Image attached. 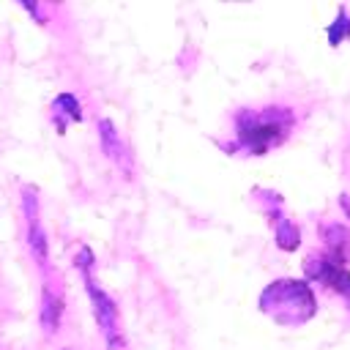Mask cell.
I'll return each mask as SVG.
<instances>
[{
	"instance_id": "cell-13",
	"label": "cell",
	"mask_w": 350,
	"mask_h": 350,
	"mask_svg": "<svg viewBox=\"0 0 350 350\" xmlns=\"http://www.w3.org/2000/svg\"><path fill=\"white\" fill-rule=\"evenodd\" d=\"M339 208H342L345 216L350 219V197H347V194H339Z\"/></svg>"
},
{
	"instance_id": "cell-5",
	"label": "cell",
	"mask_w": 350,
	"mask_h": 350,
	"mask_svg": "<svg viewBox=\"0 0 350 350\" xmlns=\"http://www.w3.org/2000/svg\"><path fill=\"white\" fill-rule=\"evenodd\" d=\"M22 211H25V224H27V249H30L38 271L46 273L49 271V243H46V232L41 227L36 186H22Z\"/></svg>"
},
{
	"instance_id": "cell-9",
	"label": "cell",
	"mask_w": 350,
	"mask_h": 350,
	"mask_svg": "<svg viewBox=\"0 0 350 350\" xmlns=\"http://www.w3.org/2000/svg\"><path fill=\"white\" fill-rule=\"evenodd\" d=\"M49 109H52V123L57 134H66L71 123H82V104L74 93H57Z\"/></svg>"
},
{
	"instance_id": "cell-1",
	"label": "cell",
	"mask_w": 350,
	"mask_h": 350,
	"mask_svg": "<svg viewBox=\"0 0 350 350\" xmlns=\"http://www.w3.org/2000/svg\"><path fill=\"white\" fill-rule=\"evenodd\" d=\"M295 126V112L282 104L271 107H243L235 112V150L249 156H265L271 148H279Z\"/></svg>"
},
{
	"instance_id": "cell-4",
	"label": "cell",
	"mask_w": 350,
	"mask_h": 350,
	"mask_svg": "<svg viewBox=\"0 0 350 350\" xmlns=\"http://www.w3.org/2000/svg\"><path fill=\"white\" fill-rule=\"evenodd\" d=\"M304 273L309 282L325 284L328 290L339 293L350 304V271L339 260H334L328 252H314L304 260Z\"/></svg>"
},
{
	"instance_id": "cell-10",
	"label": "cell",
	"mask_w": 350,
	"mask_h": 350,
	"mask_svg": "<svg viewBox=\"0 0 350 350\" xmlns=\"http://www.w3.org/2000/svg\"><path fill=\"white\" fill-rule=\"evenodd\" d=\"M323 241H325V252L339 260L342 265H347L350 260V230L342 221H331L323 227Z\"/></svg>"
},
{
	"instance_id": "cell-6",
	"label": "cell",
	"mask_w": 350,
	"mask_h": 350,
	"mask_svg": "<svg viewBox=\"0 0 350 350\" xmlns=\"http://www.w3.org/2000/svg\"><path fill=\"white\" fill-rule=\"evenodd\" d=\"M66 312V293H63V279L57 271H46L41 273V309H38V320L44 328V336H55L60 328Z\"/></svg>"
},
{
	"instance_id": "cell-7",
	"label": "cell",
	"mask_w": 350,
	"mask_h": 350,
	"mask_svg": "<svg viewBox=\"0 0 350 350\" xmlns=\"http://www.w3.org/2000/svg\"><path fill=\"white\" fill-rule=\"evenodd\" d=\"M260 191L265 194L262 211H265V216L273 224V241H276V246L282 252H295L301 246V230H298V224L287 219V213L282 208V197L276 191H268V189H260Z\"/></svg>"
},
{
	"instance_id": "cell-2",
	"label": "cell",
	"mask_w": 350,
	"mask_h": 350,
	"mask_svg": "<svg viewBox=\"0 0 350 350\" xmlns=\"http://www.w3.org/2000/svg\"><path fill=\"white\" fill-rule=\"evenodd\" d=\"M257 306L282 328H298L317 314V295L306 279H273L262 287Z\"/></svg>"
},
{
	"instance_id": "cell-14",
	"label": "cell",
	"mask_w": 350,
	"mask_h": 350,
	"mask_svg": "<svg viewBox=\"0 0 350 350\" xmlns=\"http://www.w3.org/2000/svg\"><path fill=\"white\" fill-rule=\"evenodd\" d=\"M63 350H71V347H63Z\"/></svg>"
},
{
	"instance_id": "cell-8",
	"label": "cell",
	"mask_w": 350,
	"mask_h": 350,
	"mask_svg": "<svg viewBox=\"0 0 350 350\" xmlns=\"http://www.w3.org/2000/svg\"><path fill=\"white\" fill-rule=\"evenodd\" d=\"M96 129H98V142H101V150L107 153V159H109L126 178H131V156H129V150H126V145H123V139H120L115 123H112L109 118H98Z\"/></svg>"
},
{
	"instance_id": "cell-12",
	"label": "cell",
	"mask_w": 350,
	"mask_h": 350,
	"mask_svg": "<svg viewBox=\"0 0 350 350\" xmlns=\"http://www.w3.org/2000/svg\"><path fill=\"white\" fill-rule=\"evenodd\" d=\"M19 5H22V8H25V11L30 14V16H36V22H38V25H46V16H44V8H41L38 3H27V0H22Z\"/></svg>"
},
{
	"instance_id": "cell-11",
	"label": "cell",
	"mask_w": 350,
	"mask_h": 350,
	"mask_svg": "<svg viewBox=\"0 0 350 350\" xmlns=\"http://www.w3.org/2000/svg\"><path fill=\"white\" fill-rule=\"evenodd\" d=\"M325 36H328V44L331 46H339V44H345L350 38V14H347L345 5H339L334 22L325 27Z\"/></svg>"
},
{
	"instance_id": "cell-3",
	"label": "cell",
	"mask_w": 350,
	"mask_h": 350,
	"mask_svg": "<svg viewBox=\"0 0 350 350\" xmlns=\"http://www.w3.org/2000/svg\"><path fill=\"white\" fill-rule=\"evenodd\" d=\"M74 265L82 276V284H85V293L90 298V306H93V317L98 323V331L104 336V342L109 347H123V334H120V317H118V304L112 301V295H107V290L96 282V257H93V249L90 246H79L77 257H74Z\"/></svg>"
}]
</instances>
